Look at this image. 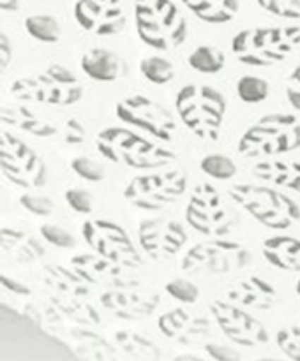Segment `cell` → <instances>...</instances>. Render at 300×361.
I'll return each mask as SVG.
<instances>
[{
  "mask_svg": "<svg viewBox=\"0 0 300 361\" xmlns=\"http://www.w3.org/2000/svg\"><path fill=\"white\" fill-rule=\"evenodd\" d=\"M95 145L102 157L127 168L152 171L176 161V154L159 147L154 141L124 127H108L95 137Z\"/></svg>",
  "mask_w": 300,
  "mask_h": 361,
  "instance_id": "6da1fadb",
  "label": "cell"
},
{
  "mask_svg": "<svg viewBox=\"0 0 300 361\" xmlns=\"http://www.w3.org/2000/svg\"><path fill=\"white\" fill-rule=\"evenodd\" d=\"M300 44L299 25L258 27L240 30L232 41V51L239 62L253 67H272L284 62Z\"/></svg>",
  "mask_w": 300,
  "mask_h": 361,
  "instance_id": "7a4b0ae2",
  "label": "cell"
},
{
  "mask_svg": "<svg viewBox=\"0 0 300 361\" xmlns=\"http://www.w3.org/2000/svg\"><path fill=\"white\" fill-rule=\"evenodd\" d=\"M141 41L161 51L175 49L187 39V21L173 0H133Z\"/></svg>",
  "mask_w": 300,
  "mask_h": 361,
  "instance_id": "3957f363",
  "label": "cell"
},
{
  "mask_svg": "<svg viewBox=\"0 0 300 361\" xmlns=\"http://www.w3.org/2000/svg\"><path fill=\"white\" fill-rule=\"evenodd\" d=\"M11 94L18 101L66 108L81 101L83 87L67 67L52 63L41 73L18 78L11 85Z\"/></svg>",
  "mask_w": 300,
  "mask_h": 361,
  "instance_id": "277c9868",
  "label": "cell"
},
{
  "mask_svg": "<svg viewBox=\"0 0 300 361\" xmlns=\"http://www.w3.org/2000/svg\"><path fill=\"white\" fill-rule=\"evenodd\" d=\"M296 148H300V122L288 113L263 116L239 141V154L247 159L277 157Z\"/></svg>",
  "mask_w": 300,
  "mask_h": 361,
  "instance_id": "5b68a950",
  "label": "cell"
},
{
  "mask_svg": "<svg viewBox=\"0 0 300 361\" xmlns=\"http://www.w3.org/2000/svg\"><path fill=\"white\" fill-rule=\"evenodd\" d=\"M176 113L184 126L200 140L215 141L226 115V99L208 85H186L175 99Z\"/></svg>",
  "mask_w": 300,
  "mask_h": 361,
  "instance_id": "8992f818",
  "label": "cell"
},
{
  "mask_svg": "<svg viewBox=\"0 0 300 361\" xmlns=\"http://www.w3.org/2000/svg\"><path fill=\"white\" fill-rule=\"evenodd\" d=\"M229 197L265 228L282 231L300 221L299 204L272 187L239 183L229 187Z\"/></svg>",
  "mask_w": 300,
  "mask_h": 361,
  "instance_id": "52a82bcc",
  "label": "cell"
},
{
  "mask_svg": "<svg viewBox=\"0 0 300 361\" xmlns=\"http://www.w3.org/2000/svg\"><path fill=\"white\" fill-rule=\"evenodd\" d=\"M187 190V175L180 168L162 169L138 175L124 189V197L133 207L145 212H157L176 203Z\"/></svg>",
  "mask_w": 300,
  "mask_h": 361,
  "instance_id": "ba28073f",
  "label": "cell"
},
{
  "mask_svg": "<svg viewBox=\"0 0 300 361\" xmlns=\"http://www.w3.org/2000/svg\"><path fill=\"white\" fill-rule=\"evenodd\" d=\"M251 254L242 243L212 236L184 254L180 268L187 274H228L249 264Z\"/></svg>",
  "mask_w": 300,
  "mask_h": 361,
  "instance_id": "9c48e42d",
  "label": "cell"
},
{
  "mask_svg": "<svg viewBox=\"0 0 300 361\" xmlns=\"http://www.w3.org/2000/svg\"><path fill=\"white\" fill-rule=\"evenodd\" d=\"M0 169L11 183L21 189H39L48 176L44 161L9 130L0 134Z\"/></svg>",
  "mask_w": 300,
  "mask_h": 361,
  "instance_id": "30bf717a",
  "label": "cell"
},
{
  "mask_svg": "<svg viewBox=\"0 0 300 361\" xmlns=\"http://www.w3.org/2000/svg\"><path fill=\"white\" fill-rule=\"evenodd\" d=\"M115 113L122 122L136 127L161 143H169L175 136L176 122L169 109L147 95H131L116 102Z\"/></svg>",
  "mask_w": 300,
  "mask_h": 361,
  "instance_id": "8fae6325",
  "label": "cell"
},
{
  "mask_svg": "<svg viewBox=\"0 0 300 361\" xmlns=\"http://www.w3.org/2000/svg\"><path fill=\"white\" fill-rule=\"evenodd\" d=\"M85 242L94 252L109 261L124 264V267L136 270L141 267V256L131 242L129 235L122 226L106 219L87 221L81 226Z\"/></svg>",
  "mask_w": 300,
  "mask_h": 361,
  "instance_id": "7c38bea8",
  "label": "cell"
},
{
  "mask_svg": "<svg viewBox=\"0 0 300 361\" xmlns=\"http://www.w3.org/2000/svg\"><path fill=\"white\" fill-rule=\"evenodd\" d=\"M186 221L194 231L205 236L228 235L235 226V219L228 214L217 189L210 183H200L193 189L186 208Z\"/></svg>",
  "mask_w": 300,
  "mask_h": 361,
  "instance_id": "4fadbf2b",
  "label": "cell"
},
{
  "mask_svg": "<svg viewBox=\"0 0 300 361\" xmlns=\"http://www.w3.org/2000/svg\"><path fill=\"white\" fill-rule=\"evenodd\" d=\"M210 312L222 334L236 345L256 348L268 342V331L260 321L239 305H233L222 300H215L210 305Z\"/></svg>",
  "mask_w": 300,
  "mask_h": 361,
  "instance_id": "5bb4252c",
  "label": "cell"
},
{
  "mask_svg": "<svg viewBox=\"0 0 300 361\" xmlns=\"http://www.w3.org/2000/svg\"><path fill=\"white\" fill-rule=\"evenodd\" d=\"M138 240L143 252L155 263L176 256L187 242V233L180 222L172 219H147L138 226Z\"/></svg>",
  "mask_w": 300,
  "mask_h": 361,
  "instance_id": "9a60e30c",
  "label": "cell"
},
{
  "mask_svg": "<svg viewBox=\"0 0 300 361\" xmlns=\"http://www.w3.org/2000/svg\"><path fill=\"white\" fill-rule=\"evenodd\" d=\"M71 267L92 288L104 289V291L141 286L138 279L129 275L131 268L115 263V261L106 259V257L99 256L97 252L78 254V256L71 257Z\"/></svg>",
  "mask_w": 300,
  "mask_h": 361,
  "instance_id": "2e32d148",
  "label": "cell"
},
{
  "mask_svg": "<svg viewBox=\"0 0 300 361\" xmlns=\"http://www.w3.org/2000/svg\"><path fill=\"white\" fill-rule=\"evenodd\" d=\"M74 18L83 30L95 35H116L126 27L122 0H78Z\"/></svg>",
  "mask_w": 300,
  "mask_h": 361,
  "instance_id": "e0dca14e",
  "label": "cell"
},
{
  "mask_svg": "<svg viewBox=\"0 0 300 361\" xmlns=\"http://www.w3.org/2000/svg\"><path fill=\"white\" fill-rule=\"evenodd\" d=\"M99 302H101L102 309L108 310L119 319L136 321L152 316L161 298L157 293L147 291V289H141V286H136V288L104 291L99 296Z\"/></svg>",
  "mask_w": 300,
  "mask_h": 361,
  "instance_id": "ac0fdd59",
  "label": "cell"
},
{
  "mask_svg": "<svg viewBox=\"0 0 300 361\" xmlns=\"http://www.w3.org/2000/svg\"><path fill=\"white\" fill-rule=\"evenodd\" d=\"M161 334L180 345H193L210 334V321L200 314L184 309L164 312L157 321Z\"/></svg>",
  "mask_w": 300,
  "mask_h": 361,
  "instance_id": "d6986e66",
  "label": "cell"
},
{
  "mask_svg": "<svg viewBox=\"0 0 300 361\" xmlns=\"http://www.w3.org/2000/svg\"><path fill=\"white\" fill-rule=\"evenodd\" d=\"M229 302L254 310H270L277 300V291L261 277H249L236 282L226 293Z\"/></svg>",
  "mask_w": 300,
  "mask_h": 361,
  "instance_id": "ffe728a7",
  "label": "cell"
},
{
  "mask_svg": "<svg viewBox=\"0 0 300 361\" xmlns=\"http://www.w3.org/2000/svg\"><path fill=\"white\" fill-rule=\"evenodd\" d=\"M0 118L7 126H13L14 129H20L37 137H56L60 133V127L53 126L49 120L39 116L27 106H4L0 111Z\"/></svg>",
  "mask_w": 300,
  "mask_h": 361,
  "instance_id": "44dd1931",
  "label": "cell"
},
{
  "mask_svg": "<svg viewBox=\"0 0 300 361\" xmlns=\"http://www.w3.org/2000/svg\"><path fill=\"white\" fill-rule=\"evenodd\" d=\"M44 271V282L48 288L56 291L62 296L69 298H83L90 296L92 286L80 277L74 271L73 267H64V264L49 263L42 268Z\"/></svg>",
  "mask_w": 300,
  "mask_h": 361,
  "instance_id": "7402d4cb",
  "label": "cell"
},
{
  "mask_svg": "<svg viewBox=\"0 0 300 361\" xmlns=\"http://www.w3.org/2000/svg\"><path fill=\"white\" fill-rule=\"evenodd\" d=\"M0 247L7 256L20 263H34L46 254L44 245L35 236L14 228L0 229Z\"/></svg>",
  "mask_w": 300,
  "mask_h": 361,
  "instance_id": "603a6c76",
  "label": "cell"
},
{
  "mask_svg": "<svg viewBox=\"0 0 300 361\" xmlns=\"http://www.w3.org/2000/svg\"><path fill=\"white\" fill-rule=\"evenodd\" d=\"M261 252L272 267L300 274V240L292 236H272L263 242Z\"/></svg>",
  "mask_w": 300,
  "mask_h": 361,
  "instance_id": "cb8c5ba5",
  "label": "cell"
},
{
  "mask_svg": "<svg viewBox=\"0 0 300 361\" xmlns=\"http://www.w3.org/2000/svg\"><path fill=\"white\" fill-rule=\"evenodd\" d=\"M81 69L95 81H115L122 74V60L106 48H94L81 56Z\"/></svg>",
  "mask_w": 300,
  "mask_h": 361,
  "instance_id": "d4e9b609",
  "label": "cell"
},
{
  "mask_svg": "<svg viewBox=\"0 0 300 361\" xmlns=\"http://www.w3.org/2000/svg\"><path fill=\"white\" fill-rule=\"evenodd\" d=\"M253 171L261 180L300 194V161H261Z\"/></svg>",
  "mask_w": 300,
  "mask_h": 361,
  "instance_id": "484cf974",
  "label": "cell"
},
{
  "mask_svg": "<svg viewBox=\"0 0 300 361\" xmlns=\"http://www.w3.org/2000/svg\"><path fill=\"white\" fill-rule=\"evenodd\" d=\"M205 23H228L239 13V0H180Z\"/></svg>",
  "mask_w": 300,
  "mask_h": 361,
  "instance_id": "4316f807",
  "label": "cell"
},
{
  "mask_svg": "<svg viewBox=\"0 0 300 361\" xmlns=\"http://www.w3.org/2000/svg\"><path fill=\"white\" fill-rule=\"evenodd\" d=\"M113 341H115L116 348H120V351H124L131 358L148 361L161 360L159 345L148 337H145L143 334H138L133 330H119L113 335Z\"/></svg>",
  "mask_w": 300,
  "mask_h": 361,
  "instance_id": "83f0119b",
  "label": "cell"
},
{
  "mask_svg": "<svg viewBox=\"0 0 300 361\" xmlns=\"http://www.w3.org/2000/svg\"><path fill=\"white\" fill-rule=\"evenodd\" d=\"M52 305H55L64 316L71 317V319L81 321L85 324H99L101 323V316L97 314V310L90 305V303L85 302L83 298H69V296H56V298L49 300Z\"/></svg>",
  "mask_w": 300,
  "mask_h": 361,
  "instance_id": "f1b7e54d",
  "label": "cell"
},
{
  "mask_svg": "<svg viewBox=\"0 0 300 361\" xmlns=\"http://www.w3.org/2000/svg\"><path fill=\"white\" fill-rule=\"evenodd\" d=\"M25 30L39 42H59L62 28L56 18L49 16V14H34L25 20Z\"/></svg>",
  "mask_w": 300,
  "mask_h": 361,
  "instance_id": "f546056e",
  "label": "cell"
},
{
  "mask_svg": "<svg viewBox=\"0 0 300 361\" xmlns=\"http://www.w3.org/2000/svg\"><path fill=\"white\" fill-rule=\"evenodd\" d=\"M189 66L203 74H215L224 67V53L214 46H198L189 55Z\"/></svg>",
  "mask_w": 300,
  "mask_h": 361,
  "instance_id": "4dcf8cb0",
  "label": "cell"
},
{
  "mask_svg": "<svg viewBox=\"0 0 300 361\" xmlns=\"http://www.w3.org/2000/svg\"><path fill=\"white\" fill-rule=\"evenodd\" d=\"M140 71L154 85H166L175 78V67L164 56H147L140 62Z\"/></svg>",
  "mask_w": 300,
  "mask_h": 361,
  "instance_id": "1f68e13d",
  "label": "cell"
},
{
  "mask_svg": "<svg viewBox=\"0 0 300 361\" xmlns=\"http://www.w3.org/2000/svg\"><path fill=\"white\" fill-rule=\"evenodd\" d=\"M236 94L244 102L249 104H256V102H263L270 94V87L267 81L260 76H253V74H246L236 83Z\"/></svg>",
  "mask_w": 300,
  "mask_h": 361,
  "instance_id": "d6a6232c",
  "label": "cell"
},
{
  "mask_svg": "<svg viewBox=\"0 0 300 361\" xmlns=\"http://www.w3.org/2000/svg\"><path fill=\"white\" fill-rule=\"evenodd\" d=\"M200 168L205 175L215 180H229L236 175V164L233 159L222 154H210L201 159Z\"/></svg>",
  "mask_w": 300,
  "mask_h": 361,
  "instance_id": "836d02e7",
  "label": "cell"
},
{
  "mask_svg": "<svg viewBox=\"0 0 300 361\" xmlns=\"http://www.w3.org/2000/svg\"><path fill=\"white\" fill-rule=\"evenodd\" d=\"M258 6L282 20H300V0H256Z\"/></svg>",
  "mask_w": 300,
  "mask_h": 361,
  "instance_id": "e575fe53",
  "label": "cell"
},
{
  "mask_svg": "<svg viewBox=\"0 0 300 361\" xmlns=\"http://www.w3.org/2000/svg\"><path fill=\"white\" fill-rule=\"evenodd\" d=\"M275 342L289 360L300 361V326L281 328L275 334Z\"/></svg>",
  "mask_w": 300,
  "mask_h": 361,
  "instance_id": "d590c367",
  "label": "cell"
},
{
  "mask_svg": "<svg viewBox=\"0 0 300 361\" xmlns=\"http://www.w3.org/2000/svg\"><path fill=\"white\" fill-rule=\"evenodd\" d=\"M166 293L180 303H194L200 298V288L187 279H175L164 286Z\"/></svg>",
  "mask_w": 300,
  "mask_h": 361,
  "instance_id": "8d00e7d4",
  "label": "cell"
},
{
  "mask_svg": "<svg viewBox=\"0 0 300 361\" xmlns=\"http://www.w3.org/2000/svg\"><path fill=\"white\" fill-rule=\"evenodd\" d=\"M71 168L76 175H80L81 178L88 180V182H101L104 178L106 171L104 166L99 164L97 161L90 157H85V155H80V157H74L71 161Z\"/></svg>",
  "mask_w": 300,
  "mask_h": 361,
  "instance_id": "74e56055",
  "label": "cell"
},
{
  "mask_svg": "<svg viewBox=\"0 0 300 361\" xmlns=\"http://www.w3.org/2000/svg\"><path fill=\"white\" fill-rule=\"evenodd\" d=\"M41 235L52 245L60 247V249H71V247L76 245V240L71 235L67 229H64L62 226L56 224H42L41 226Z\"/></svg>",
  "mask_w": 300,
  "mask_h": 361,
  "instance_id": "f35d334b",
  "label": "cell"
},
{
  "mask_svg": "<svg viewBox=\"0 0 300 361\" xmlns=\"http://www.w3.org/2000/svg\"><path fill=\"white\" fill-rule=\"evenodd\" d=\"M20 203L25 210H28L34 215H39V217H48L55 210L53 201L46 196H39V194H23L20 197Z\"/></svg>",
  "mask_w": 300,
  "mask_h": 361,
  "instance_id": "ab89813d",
  "label": "cell"
},
{
  "mask_svg": "<svg viewBox=\"0 0 300 361\" xmlns=\"http://www.w3.org/2000/svg\"><path fill=\"white\" fill-rule=\"evenodd\" d=\"M66 201L76 214L88 215L92 212V207H94L92 194L85 189H78V187L66 190Z\"/></svg>",
  "mask_w": 300,
  "mask_h": 361,
  "instance_id": "60d3db41",
  "label": "cell"
},
{
  "mask_svg": "<svg viewBox=\"0 0 300 361\" xmlns=\"http://www.w3.org/2000/svg\"><path fill=\"white\" fill-rule=\"evenodd\" d=\"M59 137L67 145H80L87 137V130H85V127L76 118H67L60 126Z\"/></svg>",
  "mask_w": 300,
  "mask_h": 361,
  "instance_id": "b9f144b4",
  "label": "cell"
},
{
  "mask_svg": "<svg viewBox=\"0 0 300 361\" xmlns=\"http://www.w3.org/2000/svg\"><path fill=\"white\" fill-rule=\"evenodd\" d=\"M205 353L215 361H239L240 353L235 351L233 348H226L222 344H207L205 345Z\"/></svg>",
  "mask_w": 300,
  "mask_h": 361,
  "instance_id": "7bdbcfd3",
  "label": "cell"
},
{
  "mask_svg": "<svg viewBox=\"0 0 300 361\" xmlns=\"http://www.w3.org/2000/svg\"><path fill=\"white\" fill-rule=\"evenodd\" d=\"M13 44H11V39L6 32H0V71L6 73L7 67H9L11 60H13Z\"/></svg>",
  "mask_w": 300,
  "mask_h": 361,
  "instance_id": "ee69618b",
  "label": "cell"
},
{
  "mask_svg": "<svg viewBox=\"0 0 300 361\" xmlns=\"http://www.w3.org/2000/svg\"><path fill=\"white\" fill-rule=\"evenodd\" d=\"M0 284L4 286V289H6V291L14 293V295H18V296H30V288H28V286L14 281L13 277H9V275H6V274L0 275Z\"/></svg>",
  "mask_w": 300,
  "mask_h": 361,
  "instance_id": "f6af8a7d",
  "label": "cell"
},
{
  "mask_svg": "<svg viewBox=\"0 0 300 361\" xmlns=\"http://www.w3.org/2000/svg\"><path fill=\"white\" fill-rule=\"evenodd\" d=\"M286 97H288V102L292 104V108L300 113V87L288 83V87H286Z\"/></svg>",
  "mask_w": 300,
  "mask_h": 361,
  "instance_id": "bcb514c9",
  "label": "cell"
},
{
  "mask_svg": "<svg viewBox=\"0 0 300 361\" xmlns=\"http://www.w3.org/2000/svg\"><path fill=\"white\" fill-rule=\"evenodd\" d=\"M23 0H0V9L11 13V11H18L21 7Z\"/></svg>",
  "mask_w": 300,
  "mask_h": 361,
  "instance_id": "7dc6e473",
  "label": "cell"
},
{
  "mask_svg": "<svg viewBox=\"0 0 300 361\" xmlns=\"http://www.w3.org/2000/svg\"><path fill=\"white\" fill-rule=\"evenodd\" d=\"M288 83L295 85V87H300V62H299V66L293 69V73H292V76H289Z\"/></svg>",
  "mask_w": 300,
  "mask_h": 361,
  "instance_id": "c3c4849f",
  "label": "cell"
},
{
  "mask_svg": "<svg viewBox=\"0 0 300 361\" xmlns=\"http://www.w3.org/2000/svg\"><path fill=\"white\" fill-rule=\"evenodd\" d=\"M175 361H201V356L196 355H176Z\"/></svg>",
  "mask_w": 300,
  "mask_h": 361,
  "instance_id": "681fc988",
  "label": "cell"
},
{
  "mask_svg": "<svg viewBox=\"0 0 300 361\" xmlns=\"http://www.w3.org/2000/svg\"><path fill=\"white\" fill-rule=\"evenodd\" d=\"M295 291H296V296H299V298H300V281L296 282V286H295Z\"/></svg>",
  "mask_w": 300,
  "mask_h": 361,
  "instance_id": "f907efd6",
  "label": "cell"
}]
</instances>
